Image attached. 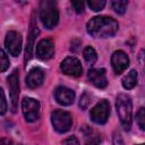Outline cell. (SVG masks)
Listing matches in <instances>:
<instances>
[{
  "mask_svg": "<svg viewBox=\"0 0 145 145\" xmlns=\"http://www.w3.org/2000/svg\"><path fill=\"white\" fill-rule=\"evenodd\" d=\"M87 32L94 37H111L113 36L119 28L118 22L108 16H96L93 17L87 23Z\"/></svg>",
  "mask_w": 145,
  "mask_h": 145,
  "instance_id": "6da1fadb",
  "label": "cell"
},
{
  "mask_svg": "<svg viewBox=\"0 0 145 145\" xmlns=\"http://www.w3.org/2000/svg\"><path fill=\"white\" fill-rule=\"evenodd\" d=\"M116 109L120 120L121 126L126 131L130 130L131 127V114H133V104L131 100L127 94H119L116 101Z\"/></svg>",
  "mask_w": 145,
  "mask_h": 145,
  "instance_id": "7a4b0ae2",
  "label": "cell"
},
{
  "mask_svg": "<svg viewBox=\"0 0 145 145\" xmlns=\"http://www.w3.org/2000/svg\"><path fill=\"white\" fill-rule=\"evenodd\" d=\"M40 18L45 28H53L59 22L57 3L52 0H43L40 5Z\"/></svg>",
  "mask_w": 145,
  "mask_h": 145,
  "instance_id": "3957f363",
  "label": "cell"
},
{
  "mask_svg": "<svg viewBox=\"0 0 145 145\" xmlns=\"http://www.w3.org/2000/svg\"><path fill=\"white\" fill-rule=\"evenodd\" d=\"M51 121H52V126L54 130L61 134L68 131L72 125V118L70 113L62 111V110L53 111L51 114Z\"/></svg>",
  "mask_w": 145,
  "mask_h": 145,
  "instance_id": "277c9868",
  "label": "cell"
},
{
  "mask_svg": "<svg viewBox=\"0 0 145 145\" xmlns=\"http://www.w3.org/2000/svg\"><path fill=\"white\" fill-rule=\"evenodd\" d=\"M22 110L27 122H34L40 118V103L33 97H25L22 101Z\"/></svg>",
  "mask_w": 145,
  "mask_h": 145,
  "instance_id": "5b68a950",
  "label": "cell"
},
{
  "mask_svg": "<svg viewBox=\"0 0 145 145\" xmlns=\"http://www.w3.org/2000/svg\"><path fill=\"white\" fill-rule=\"evenodd\" d=\"M109 114H110V103L106 100H101L99 103H96L93 106L89 117L93 122L97 125H103L108 121Z\"/></svg>",
  "mask_w": 145,
  "mask_h": 145,
  "instance_id": "8992f818",
  "label": "cell"
},
{
  "mask_svg": "<svg viewBox=\"0 0 145 145\" xmlns=\"http://www.w3.org/2000/svg\"><path fill=\"white\" fill-rule=\"evenodd\" d=\"M8 86H9V95L11 102V110L16 112L18 106V96H19V76L18 71L14 70L8 77Z\"/></svg>",
  "mask_w": 145,
  "mask_h": 145,
  "instance_id": "52a82bcc",
  "label": "cell"
},
{
  "mask_svg": "<svg viewBox=\"0 0 145 145\" xmlns=\"http://www.w3.org/2000/svg\"><path fill=\"white\" fill-rule=\"evenodd\" d=\"M60 68L63 74L72 77H79L83 74V67L80 61L75 57H67L62 60Z\"/></svg>",
  "mask_w": 145,
  "mask_h": 145,
  "instance_id": "ba28073f",
  "label": "cell"
},
{
  "mask_svg": "<svg viewBox=\"0 0 145 145\" xmlns=\"http://www.w3.org/2000/svg\"><path fill=\"white\" fill-rule=\"evenodd\" d=\"M5 45L11 56L17 57L22 51V36H20V34L16 31L8 32L6 35V40H5Z\"/></svg>",
  "mask_w": 145,
  "mask_h": 145,
  "instance_id": "9c48e42d",
  "label": "cell"
},
{
  "mask_svg": "<svg viewBox=\"0 0 145 145\" xmlns=\"http://www.w3.org/2000/svg\"><path fill=\"white\" fill-rule=\"evenodd\" d=\"M111 65L116 74H121L129 66V58L122 50H117L111 56Z\"/></svg>",
  "mask_w": 145,
  "mask_h": 145,
  "instance_id": "30bf717a",
  "label": "cell"
},
{
  "mask_svg": "<svg viewBox=\"0 0 145 145\" xmlns=\"http://www.w3.org/2000/svg\"><path fill=\"white\" fill-rule=\"evenodd\" d=\"M54 54V45L50 39L41 40L36 45V57L41 60H49Z\"/></svg>",
  "mask_w": 145,
  "mask_h": 145,
  "instance_id": "8fae6325",
  "label": "cell"
},
{
  "mask_svg": "<svg viewBox=\"0 0 145 145\" xmlns=\"http://www.w3.org/2000/svg\"><path fill=\"white\" fill-rule=\"evenodd\" d=\"M87 77H88V80L94 86H96L97 88H105L106 85H108L105 69H103V68H101V69H95V68L89 69L88 72H87Z\"/></svg>",
  "mask_w": 145,
  "mask_h": 145,
  "instance_id": "7c38bea8",
  "label": "cell"
},
{
  "mask_svg": "<svg viewBox=\"0 0 145 145\" xmlns=\"http://www.w3.org/2000/svg\"><path fill=\"white\" fill-rule=\"evenodd\" d=\"M54 97L57 102L61 105H70L75 100V92L68 87L59 86L54 91Z\"/></svg>",
  "mask_w": 145,
  "mask_h": 145,
  "instance_id": "4fadbf2b",
  "label": "cell"
},
{
  "mask_svg": "<svg viewBox=\"0 0 145 145\" xmlns=\"http://www.w3.org/2000/svg\"><path fill=\"white\" fill-rule=\"evenodd\" d=\"M44 79V72L41 68H33L29 70L28 75L26 76V85L29 88H36L39 87Z\"/></svg>",
  "mask_w": 145,
  "mask_h": 145,
  "instance_id": "5bb4252c",
  "label": "cell"
},
{
  "mask_svg": "<svg viewBox=\"0 0 145 145\" xmlns=\"http://www.w3.org/2000/svg\"><path fill=\"white\" fill-rule=\"evenodd\" d=\"M82 131L84 134L85 145H100V142H101L100 135L94 129H92L88 126H84L82 128Z\"/></svg>",
  "mask_w": 145,
  "mask_h": 145,
  "instance_id": "9a60e30c",
  "label": "cell"
},
{
  "mask_svg": "<svg viewBox=\"0 0 145 145\" xmlns=\"http://www.w3.org/2000/svg\"><path fill=\"white\" fill-rule=\"evenodd\" d=\"M37 26H36V23L34 19H32V23H31V29H29V35H28V43H27V46H26V56H25V61L27 62V60L31 59V56H32V50H33V45H34V37L36 36L37 34Z\"/></svg>",
  "mask_w": 145,
  "mask_h": 145,
  "instance_id": "2e32d148",
  "label": "cell"
},
{
  "mask_svg": "<svg viewBox=\"0 0 145 145\" xmlns=\"http://www.w3.org/2000/svg\"><path fill=\"white\" fill-rule=\"evenodd\" d=\"M122 86L126 89H131L137 84V71L135 69H131L123 78H122Z\"/></svg>",
  "mask_w": 145,
  "mask_h": 145,
  "instance_id": "e0dca14e",
  "label": "cell"
},
{
  "mask_svg": "<svg viewBox=\"0 0 145 145\" xmlns=\"http://www.w3.org/2000/svg\"><path fill=\"white\" fill-rule=\"evenodd\" d=\"M84 59L86 60V62H88L89 65H93L96 62L97 60V53L96 51L92 48V46H87L84 50Z\"/></svg>",
  "mask_w": 145,
  "mask_h": 145,
  "instance_id": "ac0fdd59",
  "label": "cell"
},
{
  "mask_svg": "<svg viewBox=\"0 0 145 145\" xmlns=\"http://www.w3.org/2000/svg\"><path fill=\"white\" fill-rule=\"evenodd\" d=\"M111 6H112V8L114 9V11L117 14L122 15V14H125V11L127 9L128 2L127 1H120V0H118V1H112L111 2Z\"/></svg>",
  "mask_w": 145,
  "mask_h": 145,
  "instance_id": "d6986e66",
  "label": "cell"
},
{
  "mask_svg": "<svg viewBox=\"0 0 145 145\" xmlns=\"http://www.w3.org/2000/svg\"><path fill=\"white\" fill-rule=\"evenodd\" d=\"M136 122L138 125V127L144 130L145 129V109L144 108H140L137 113H136Z\"/></svg>",
  "mask_w": 145,
  "mask_h": 145,
  "instance_id": "ffe728a7",
  "label": "cell"
},
{
  "mask_svg": "<svg viewBox=\"0 0 145 145\" xmlns=\"http://www.w3.org/2000/svg\"><path fill=\"white\" fill-rule=\"evenodd\" d=\"M87 5H88V7H89L92 10H94V11H100V10H102V9L104 8L105 1H104V0H89V1H87Z\"/></svg>",
  "mask_w": 145,
  "mask_h": 145,
  "instance_id": "44dd1931",
  "label": "cell"
},
{
  "mask_svg": "<svg viewBox=\"0 0 145 145\" xmlns=\"http://www.w3.org/2000/svg\"><path fill=\"white\" fill-rule=\"evenodd\" d=\"M9 65H10V62H9V59H8L7 54L5 53L3 50L0 49V72L7 70L9 68Z\"/></svg>",
  "mask_w": 145,
  "mask_h": 145,
  "instance_id": "7402d4cb",
  "label": "cell"
},
{
  "mask_svg": "<svg viewBox=\"0 0 145 145\" xmlns=\"http://www.w3.org/2000/svg\"><path fill=\"white\" fill-rule=\"evenodd\" d=\"M7 101H6V96L3 93V89L0 88V114H5L7 112Z\"/></svg>",
  "mask_w": 145,
  "mask_h": 145,
  "instance_id": "603a6c76",
  "label": "cell"
},
{
  "mask_svg": "<svg viewBox=\"0 0 145 145\" xmlns=\"http://www.w3.org/2000/svg\"><path fill=\"white\" fill-rule=\"evenodd\" d=\"M89 102H91V99H89V96H88V94L87 93H84L82 96H80V101H79V106L83 109V110H85L87 106H88V104H89Z\"/></svg>",
  "mask_w": 145,
  "mask_h": 145,
  "instance_id": "cb8c5ba5",
  "label": "cell"
},
{
  "mask_svg": "<svg viewBox=\"0 0 145 145\" xmlns=\"http://www.w3.org/2000/svg\"><path fill=\"white\" fill-rule=\"evenodd\" d=\"M112 145H125V142L120 135V133L114 131L112 136Z\"/></svg>",
  "mask_w": 145,
  "mask_h": 145,
  "instance_id": "d4e9b609",
  "label": "cell"
},
{
  "mask_svg": "<svg viewBox=\"0 0 145 145\" xmlns=\"http://www.w3.org/2000/svg\"><path fill=\"white\" fill-rule=\"evenodd\" d=\"M71 6L74 7L77 14H82L84 11V2L83 1H71Z\"/></svg>",
  "mask_w": 145,
  "mask_h": 145,
  "instance_id": "484cf974",
  "label": "cell"
},
{
  "mask_svg": "<svg viewBox=\"0 0 145 145\" xmlns=\"http://www.w3.org/2000/svg\"><path fill=\"white\" fill-rule=\"evenodd\" d=\"M62 145H80L79 140L76 138V136H69L66 139H63Z\"/></svg>",
  "mask_w": 145,
  "mask_h": 145,
  "instance_id": "4316f807",
  "label": "cell"
},
{
  "mask_svg": "<svg viewBox=\"0 0 145 145\" xmlns=\"http://www.w3.org/2000/svg\"><path fill=\"white\" fill-rule=\"evenodd\" d=\"M11 140H9L8 138H0V145H10Z\"/></svg>",
  "mask_w": 145,
  "mask_h": 145,
  "instance_id": "83f0119b",
  "label": "cell"
},
{
  "mask_svg": "<svg viewBox=\"0 0 145 145\" xmlns=\"http://www.w3.org/2000/svg\"><path fill=\"white\" fill-rule=\"evenodd\" d=\"M138 145H144V144H138Z\"/></svg>",
  "mask_w": 145,
  "mask_h": 145,
  "instance_id": "f1b7e54d",
  "label": "cell"
}]
</instances>
